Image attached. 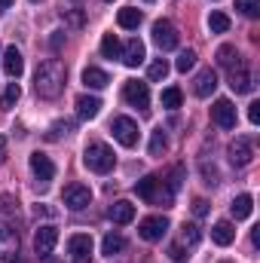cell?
I'll return each instance as SVG.
<instances>
[{
    "instance_id": "obj_41",
    "label": "cell",
    "mask_w": 260,
    "mask_h": 263,
    "mask_svg": "<svg viewBox=\"0 0 260 263\" xmlns=\"http://www.w3.org/2000/svg\"><path fill=\"white\" fill-rule=\"evenodd\" d=\"M251 242H254V245H260V227H254V230H251Z\"/></svg>"
},
{
    "instance_id": "obj_43",
    "label": "cell",
    "mask_w": 260,
    "mask_h": 263,
    "mask_svg": "<svg viewBox=\"0 0 260 263\" xmlns=\"http://www.w3.org/2000/svg\"><path fill=\"white\" fill-rule=\"evenodd\" d=\"M9 6H12V0H0V15H3V12H6Z\"/></svg>"
},
{
    "instance_id": "obj_40",
    "label": "cell",
    "mask_w": 260,
    "mask_h": 263,
    "mask_svg": "<svg viewBox=\"0 0 260 263\" xmlns=\"http://www.w3.org/2000/svg\"><path fill=\"white\" fill-rule=\"evenodd\" d=\"M67 22H70L73 28H80V25H83V15H80V12H70V15H67Z\"/></svg>"
},
{
    "instance_id": "obj_28",
    "label": "cell",
    "mask_w": 260,
    "mask_h": 263,
    "mask_svg": "<svg viewBox=\"0 0 260 263\" xmlns=\"http://www.w3.org/2000/svg\"><path fill=\"white\" fill-rule=\"evenodd\" d=\"M208 28H211V34H227L230 31V15L227 12H211L208 15Z\"/></svg>"
},
{
    "instance_id": "obj_38",
    "label": "cell",
    "mask_w": 260,
    "mask_h": 263,
    "mask_svg": "<svg viewBox=\"0 0 260 263\" xmlns=\"http://www.w3.org/2000/svg\"><path fill=\"white\" fill-rule=\"evenodd\" d=\"M169 254H172L175 260H187V257H190V254L184 251V245H172V248H169Z\"/></svg>"
},
{
    "instance_id": "obj_42",
    "label": "cell",
    "mask_w": 260,
    "mask_h": 263,
    "mask_svg": "<svg viewBox=\"0 0 260 263\" xmlns=\"http://www.w3.org/2000/svg\"><path fill=\"white\" fill-rule=\"evenodd\" d=\"M3 156H6V138L0 135V162H3Z\"/></svg>"
},
{
    "instance_id": "obj_16",
    "label": "cell",
    "mask_w": 260,
    "mask_h": 263,
    "mask_svg": "<svg viewBox=\"0 0 260 263\" xmlns=\"http://www.w3.org/2000/svg\"><path fill=\"white\" fill-rule=\"evenodd\" d=\"M214 89H217V73H214L211 67H202V70L196 73V80H193V92L199 95V98H208Z\"/></svg>"
},
{
    "instance_id": "obj_27",
    "label": "cell",
    "mask_w": 260,
    "mask_h": 263,
    "mask_svg": "<svg viewBox=\"0 0 260 263\" xmlns=\"http://www.w3.org/2000/svg\"><path fill=\"white\" fill-rule=\"evenodd\" d=\"M120 52H123V46H120L117 34H104L101 37V55L104 59H120Z\"/></svg>"
},
{
    "instance_id": "obj_32",
    "label": "cell",
    "mask_w": 260,
    "mask_h": 263,
    "mask_svg": "<svg viewBox=\"0 0 260 263\" xmlns=\"http://www.w3.org/2000/svg\"><path fill=\"white\" fill-rule=\"evenodd\" d=\"M147 77H150L153 83L165 80V77H169V62H165V59H156V62L150 65V70H147Z\"/></svg>"
},
{
    "instance_id": "obj_7",
    "label": "cell",
    "mask_w": 260,
    "mask_h": 263,
    "mask_svg": "<svg viewBox=\"0 0 260 263\" xmlns=\"http://www.w3.org/2000/svg\"><path fill=\"white\" fill-rule=\"evenodd\" d=\"M67 251H70L73 263H92V236H86V233L70 236L67 239Z\"/></svg>"
},
{
    "instance_id": "obj_37",
    "label": "cell",
    "mask_w": 260,
    "mask_h": 263,
    "mask_svg": "<svg viewBox=\"0 0 260 263\" xmlns=\"http://www.w3.org/2000/svg\"><path fill=\"white\" fill-rule=\"evenodd\" d=\"M248 120H251V126L260 123V101H251V104H248Z\"/></svg>"
},
{
    "instance_id": "obj_25",
    "label": "cell",
    "mask_w": 260,
    "mask_h": 263,
    "mask_svg": "<svg viewBox=\"0 0 260 263\" xmlns=\"http://www.w3.org/2000/svg\"><path fill=\"white\" fill-rule=\"evenodd\" d=\"M120 251H126V239H123V236H117V233L104 236V242H101V254L114 257V254H120Z\"/></svg>"
},
{
    "instance_id": "obj_20",
    "label": "cell",
    "mask_w": 260,
    "mask_h": 263,
    "mask_svg": "<svg viewBox=\"0 0 260 263\" xmlns=\"http://www.w3.org/2000/svg\"><path fill=\"white\" fill-rule=\"evenodd\" d=\"M77 114H80V120H95L101 114V101L95 95H80L77 98Z\"/></svg>"
},
{
    "instance_id": "obj_44",
    "label": "cell",
    "mask_w": 260,
    "mask_h": 263,
    "mask_svg": "<svg viewBox=\"0 0 260 263\" xmlns=\"http://www.w3.org/2000/svg\"><path fill=\"white\" fill-rule=\"evenodd\" d=\"M34 3H40V0H34Z\"/></svg>"
},
{
    "instance_id": "obj_3",
    "label": "cell",
    "mask_w": 260,
    "mask_h": 263,
    "mask_svg": "<svg viewBox=\"0 0 260 263\" xmlns=\"http://www.w3.org/2000/svg\"><path fill=\"white\" fill-rule=\"evenodd\" d=\"M135 190H138V196L144 199V202H153V205H172V190H162L159 193V178L156 175H147V178H141L138 184H135Z\"/></svg>"
},
{
    "instance_id": "obj_26",
    "label": "cell",
    "mask_w": 260,
    "mask_h": 263,
    "mask_svg": "<svg viewBox=\"0 0 260 263\" xmlns=\"http://www.w3.org/2000/svg\"><path fill=\"white\" fill-rule=\"evenodd\" d=\"M217 65L220 67H236L239 65V52H236V46H230V43H224L220 49H217Z\"/></svg>"
},
{
    "instance_id": "obj_8",
    "label": "cell",
    "mask_w": 260,
    "mask_h": 263,
    "mask_svg": "<svg viewBox=\"0 0 260 263\" xmlns=\"http://www.w3.org/2000/svg\"><path fill=\"white\" fill-rule=\"evenodd\" d=\"M62 199H65V205L70 211H83V208H89V202H92V190H89L86 184H70V187H65Z\"/></svg>"
},
{
    "instance_id": "obj_14",
    "label": "cell",
    "mask_w": 260,
    "mask_h": 263,
    "mask_svg": "<svg viewBox=\"0 0 260 263\" xmlns=\"http://www.w3.org/2000/svg\"><path fill=\"white\" fill-rule=\"evenodd\" d=\"M230 89H233L236 95H245V92L254 89V77H251V70L242 65V62L236 67H230Z\"/></svg>"
},
{
    "instance_id": "obj_35",
    "label": "cell",
    "mask_w": 260,
    "mask_h": 263,
    "mask_svg": "<svg viewBox=\"0 0 260 263\" xmlns=\"http://www.w3.org/2000/svg\"><path fill=\"white\" fill-rule=\"evenodd\" d=\"M73 132V123L70 120H59V123H52V129H49V141H59L62 135H70Z\"/></svg>"
},
{
    "instance_id": "obj_9",
    "label": "cell",
    "mask_w": 260,
    "mask_h": 263,
    "mask_svg": "<svg viewBox=\"0 0 260 263\" xmlns=\"http://www.w3.org/2000/svg\"><path fill=\"white\" fill-rule=\"evenodd\" d=\"M110 132H114V138H117L123 147H135V144H138V123L129 120V117H117L114 126H110Z\"/></svg>"
},
{
    "instance_id": "obj_4",
    "label": "cell",
    "mask_w": 260,
    "mask_h": 263,
    "mask_svg": "<svg viewBox=\"0 0 260 263\" xmlns=\"http://www.w3.org/2000/svg\"><path fill=\"white\" fill-rule=\"evenodd\" d=\"M153 43H156L162 52H169V49H178V43H181V37H178V28H175L169 18H159V22H153Z\"/></svg>"
},
{
    "instance_id": "obj_22",
    "label": "cell",
    "mask_w": 260,
    "mask_h": 263,
    "mask_svg": "<svg viewBox=\"0 0 260 263\" xmlns=\"http://www.w3.org/2000/svg\"><path fill=\"white\" fill-rule=\"evenodd\" d=\"M230 211H233V217H236V220H245V217H251V211H254V199L248 196V193H242V196L233 199Z\"/></svg>"
},
{
    "instance_id": "obj_18",
    "label": "cell",
    "mask_w": 260,
    "mask_h": 263,
    "mask_svg": "<svg viewBox=\"0 0 260 263\" xmlns=\"http://www.w3.org/2000/svg\"><path fill=\"white\" fill-rule=\"evenodd\" d=\"M107 217H110L114 223H132V220H135V205L126 202V199H120V202H114V205L107 208Z\"/></svg>"
},
{
    "instance_id": "obj_24",
    "label": "cell",
    "mask_w": 260,
    "mask_h": 263,
    "mask_svg": "<svg viewBox=\"0 0 260 263\" xmlns=\"http://www.w3.org/2000/svg\"><path fill=\"white\" fill-rule=\"evenodd\" d=\"M117 22H120V28L135 31V28L141 25V9H135V6H123V9H120V15H117Z\"/></svg>"
},
{
    "instance_id": "obj_12",
    "label": "cell",
    "mask_w": 260,
    "mask_h": 263,
    "mask_svg": "<svg viewBox=\"0 0 260 263\" xmlns=\"http://www.w3.org/2000/svg\"><path fill=\"white\" fill-rule=\"evenodd\" d=\"M251 159H254V144H251V138H245V135L236 138V141L230 144V162L242 168V165H248Z\"/></svg>"
},
{
    "instance_id": "obj_23",
    "label": "cell",
    "mask_w": 260,
    "mask_h": 263,
    "mask_svg": "<svg viewBox=\"0 0 260 263\" xmlns=\"http://www.w3.org/2000/svg\"><path fill=\"white\" fill-rule=\"evenodd\" d=\"M83 83H86L89 89H104V86L110 83V77H107L101 67H86V70H83Z\"/></svg>"
},
{
    "instance_id": "obj_11",
    "label": "cell",
    "mask_w": 260,
    "mask_h": 263,
    "mask_svg": "<svg viewBox=\"0 0 260 263\" xmlns=\"http://www.w3.org/2000/svg\"><path fill=\"white\" fill-rule=\"evenodd\" d=\"M55 242H59V230H55L52 223H46V227H40V230L34 233V251H37L40 257H49L52 248H55Z\"/></svg>"
},
{
    "instance_id": "obj_17",
    "label": "cell",
    "mask_w": 260,
    "mask_h": 263,
    "mask_svg": "<svg viewBox=\"0 0 260 263\" xmlns=\"http://www.w3.org/2000/svg\"><path fill=\"white\" fill-rule=\"evenodd\" d=\"M3 70H6L12 80L22 77V70H25V59H22V52H18L15 46H9V49L3 52Z\"/></svg>"
},
{
    "instance_id": "obj_34",
    "label": "cell",
    "mask_w": 260,
    "mask_h": 263,
    "mask_svg": "<svg viewBox=\"0 0 260 263\" xmlns=\"http://www.w3.org/2000/svg\"><path fill=\"white\" fill-rule=\"evenodd\" d=\"M165 147H169V141H165V132L156 129V132H153V138H150V156H159Z\"/></svg>"
},
{
    "instance_id": "obj_13",
    "label": "cell",
    "mask_w": 260,
    "mask_h": 263,
    "mask_svg": "<svg viewBox=\"0 0 260 263\" xmlns=\"http://www.w3.org/2000/svg\"><path fill=\"white\" fill-rule=\"evenodd\" d=\"M31 172H34V178H37L40 184H49V181L55 178V165H52V159H49L46 153H40V150L31 153Z\"/></svg>"
},
{
    "instance_id": "obj_45",
    "label": "cell",
    "mask_w": 260,
    "mask_h": 263,
    "mask_svg": "<svg viewBox=\"0 0 260 263\" xmlns=\"http://www.w3.org/2000/svg\"><path fill=\"white\" fill-rule=\"evenodd\" d=\"M18 263H22V260H18Z\"/></svg>"
},
{
    "instance_id": "obj_15",
    "label": "cell",
    "mask_w": 260,
    "mask_h": 263,
    "mask_svg": "<svg viewBox=\"0 0 260 263\" xmlns=\"http://www.w3.org/2000/svg\"><path fill=\"white\" fill-rule=\"evenodd\" d=\"M18 254V233L0 223V260H12Z\"/></svg>"
},
{
    "instance_id": "obj_36",
    "label": "cell",
    "mask_w": 260,
    "mask_h": 263,
    "mask_svg": "<svg viewBox=\"0 0 260 263\" xmlns=\"http://www.w3.org/2000/svg\"><path fill=\"white\" fill-rule=\"evenodd\" d=\"M193 65H196V52H193V49H184V52L178 55V62H175V67H178L181 73H187Z\"/></svg>"
},
{
    "instance_id": "obj_39",
    "label": "cell",
    "mask_w": 260,
    "mask_h": 263,
    "mask_svg": "<svg viewBox=\"0 0 260 263\" xmlns=\"http://www.w3.org/2000/svg\"><path fill=\"white\" fill-rule=\"evenodd\" d=\"M193 214H196V217L208 214V202H205V199H196V202H193Z\"/></svg>"
},
{
    "instance_id": "obj_6",
    "label": "cell",
    "mask_w": 260,
    "mask_h": 263,
    "mask_svg": "<svg viewBox=\"0 0 260 263\" xmlns=\"http://www.w3.org/2000/svg\"><path fill=\"white\" fill-rule=\"evenodd\" d=\"M123 98L129 101L132 107H138V110H147V107H150V89H147V83H141V80H129V83L123 86Z\"/></svg>"
},
{
    "instance_id": "obj_2",
    "label": "cell",
    "mask_w": 260,
    "mask_h": 263,
    "mask_svg": "<svg viewBox=\"0 0 260 263\" xmlns=\"http://www.w3.org/2000/svg\"><path fill=\"white\" fill-rule=\"evenodd\" d=\"M83 162H86V168H89V172L107 175V172L117 165V156H114V150H110L107 144L92 141V144H86V150H83Z\"/></svg>"
},
{
    "instance_id": "obj_5",
    "label": "cell",
    "mask_w": 260,
    "mask_h": 263,
    "mask_svg": "<svg viewBox=\"0 0 260 263\" xmlns=\"http://www.w3.org/2000/svg\"><path fill=\"white\" fill-rule=\"evenodd\" d=\"M165 233H169V217L165 214H153V217H144L138 223V236L144 242H159Z\"/></svg>"
},
{
    "instance_id": "obj_1",
    "label": "cell",
    "mask_w": 260,
    "mask_h": 263,
    "mask_svg": "<svg viewBox=\"0 0 260 263\" xmlns=\"http://www.w3.org/2000/svg\"><path fill=\"white\" fill-rule=\"evenodd\" d=\"M65 77H67V70H65V65H62L59 59H46L43 65L37 67V73H34V92H37L40 98L52 101V98L62 95Z\"/></svg>"
},
{
    "instance_id": "obj_30",
    "label": "cell",
    "mask_w": 260,
    "mask_h": 263,
    "mask_svg": "<svg viewBox=\"0 0 260 263\" xmlns=\"http://www.w3.org/2000/svg\"><path fill=\"white\" fill-rule=\"evenodd\" d=\"M18 98H22V86H18V83H9L6 92H3V110H12Z\"/></svg>"
},
{
    "instance_id": "obj_10",
    "label": "cell",
    "mask_w": 260,
    "mask_h": 263,
    "mask_svg": "<svg viewBox=\"0 0 260 263\" xmlns=\"http://www.w3.org/2000/svg\"><path fill=\"white\" fill-rule=\"evenodd\" d=\"M211 120L220 126V129H236V107L230 98H217L214 107H211Z\"/></svg>"
},
{
    "instance_id": "obj_31",
    "label": "cell",
    "mask_w": 260,
    "mask_h": 263,
    "mask_svg": "<svg viewBox=\"0 0 260 263\" xmlns=\"http://www.w3.org/2000/svg\"><path fill=\"white\" fill-rule=\"evenodd\" d=\"M236 9H239L245 18H257L260 15V0H236Z\"/></svg>"
},
{
    "instance_id": "obj_19",
    "label": "cell",
    "mask_w": 260,
    "mask_h": 263,
    "mask_svg": "<svg viewBox=\"0 0 260 263\" xmlns=\"http://www.w3.org/2000/svg\"><path fill=\"white\" fill-rule=\"evenodd\" d=\"M120 59L126 62L129 67H138L141 62H144V43L138 40V37H132L129 43L123 46V52H120Z\"/></svg>"
},
{
    "instance_id": "obj_29",
    "label": "cell",
    "mask_w": 260,
    "mask_h": 263,
    "mask_svg": "<svg viewBox=\"0 0 260 263\" xmlns=\"http://www.w3.org/2000/svg\"><path fill=\"white\" fill-rule=\"evenodd\" d=\"M181 101H184V95H181V89H178V86H169V89H162V107H169V110H178V107H181Z\"/></svg>"
},
{
    "instance_id": "obj_21",
    "label": "cell",
    "mask_w": 260,
    "mask_h": 263,
    "mask_svg": "<svg viewBox=\"0 0 260 263\" xmlns=\"http://www.w3.org/2000/svg\"><path fill=\"white\" fill-rule=\"evenodd\" d=\"M211 239L227 248V245H233V239H236V227H233L230 220H217V223L211 227Z\"/></svg>"
},
{
    "instance_id": "obj_33",
    "label": "cell",
    "mask_w": 260,
    "mask_h": 263,
    "mask_svg": "<svg viewBox=\"0 0 260 263\" xmlns=\"http://www.w3.org/2000/svg\"><path fill=\"white\" fill-rule=\"evenodd\" d=\"M199 239H202V233H199L196 223H184V227H181V242H184V245H196Z\"/></svg>"
}]
</instances>
